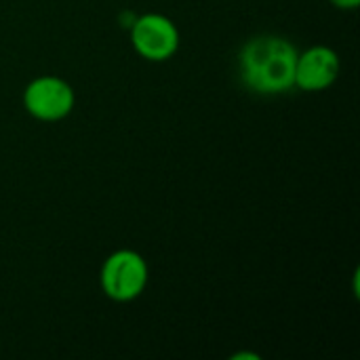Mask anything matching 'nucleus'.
<instances>
[{
    "label": "nucleus",
    "mask_w": 360,
    "mask_h": 360,
    "mask_svg": "<svg viewBox=\"0 0 360 360\" xmlns=\"http://www.w3.org/2000/svg\"><path fill=\"white\" fill-rule=\"evenodd\" d=\"M297 49L283 36L266 34L251 38L238 57L245 84L262 95L287 93L295 86Z\"/></svg>",
    "instance_id": "obj_1"
},
{
    "label": "nucleus",
    "mask_w": 360,
    "mask_h": 360,
    "mask_svg": "<svg viewBox=\"0 0 360 360\" xmlns=\"http://www.w3.org/2000/svg\"><path fill=\"white\" fill-rule=\"evenodd\" d=\"M150 270L141 253L131 249H120L108 255L99 272L101 291L114 302L137 300L148 285Z\"/></svg>",
    "instance_id": "obj_2"
},
{
    "label": "nucleus",
    "mask_w": 360,
    "mask_h": 360,
    "mask_svg": "<svg viewBox=\"0 0 360 360\" xmlns=\"http://www.w3.org/2000/svg\"><path fill=\"white\" fill-rule=\"evenodd\" d=\"M131 44L148 61H167L179 49V30L169 17L146 13L131 23Z\"/></svg>",
    "instance_id": "obj_3"
},
{
    "label": "nucleus",
    "mask_w": 360,
    "mask_h": 360,
    "mask_svg": "<svg viewBox=\"0 0 360 360\" xmlns=\"http://www.w3.org/2000/svg\"><path fill=\"white\" fill-rule=\"evenodd\" d=\"M76 103L74 89L59 76H38L23 91V105L30 116L42 122L65 118Z\"/></svg>",
    "instance_id": "obj_4"
},
{
    "label": "nucleus",
    "mask_w": 360,
    "mask_h": 360,
    "mask_svg": "<svg viewBox=\"0 0 360 360\" xmlns=\"http://www.w3.org/2000/svg\"><path fill=\"white\" fill-rule=\"evenodd\" d=\"M342 63L333 49L329 46H310L304 53H297L295 61V86L306 93H319L329 89L340 76Z\"/></svg>",
    "instance_id": "obj_5"
},
{
    "label": "nucleus",
    "mask_w": 360,
    "mask_h": 360,
    "mask_svg": "<svg viewBox=\"0 0 360 360\" xmlns=\"http://www.w3.org/2000/svg\"><path fill=\"white\" fill-rule=\"evenodd\" d=\"M331 4L342 8V11H354L360 4V0H331Z\"/></svg>",
    "instance_id": "obj_6"
},
{
    "label": "nucleus",
    "mask_w": 360,
    "mask_h": 360,
    "mask_svg": "<svg viewBox=\"0 0 360 360\" xmlns=\"http://www.w3.org/2000/svg\"><path fill=\"white\" fill-rule=\"evenodd\" d=\"M243 359L262 360V356H257V354H249V352H240V354H234V356H232V360H243Z\"/></svg>",
    "instance_id": "obj_7"
}]
</instances>
